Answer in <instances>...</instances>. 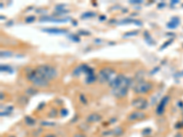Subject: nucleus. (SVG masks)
Wrapping results in <instances>:
<instances>
[{"mask_svg":"<svg viewBox=\"0 0 183 137\" xmlns=\"http://www.w3.org/2000/svg\"><path fill=\"white\" fill-rule=\"evenodd\" d=\"M43 31L49 32V33H56V34L65 33V30H63V29H58V28H48V29H43Z\"/></svg>","mask_w":183,"mask_h":137,"instance_id":"1a4fd4ad","label":"nucleus"},{"mask_svg":"<svg viewBox=\"0 0 183 137\" xmlns=\"http://www.w3.org/2000/svg\"><path fill=\"white\" fill-rule=\"evenodd\" d=\"M133 105L137 108V109H139V110H142V109H145L147 107V101L142 99V98H138L137 100H135L133 102Z\"/></svg>","mask_w":183,"mask_h":137,"instance_id":"423d86ee","label":"nucleus"},{"mask_svg":"<svg viewBox=\"0 0 183 137\" xmlns=\"http://www.w3.org/2000/svg\"><path fill=\"white\" fill-rule=\"evenodd\" d=\"M168 100H169V97H168V96H165V97L161 100L160 104H159L158 107H157V114H159V115H161V114L164 113L165 107H166V105H167Z\"/></svg>","mask_w":183,"mask_h":137,"instance_id":"39448f33","label":"nucleus"},{"mask_svg":"<svg viewBox=\"0 0 183 137\" xmlns=\"http://www.w3.org/2000/svg\"><path fill=\"white\" fill-rule=\"evenodd\" d=\"M34 19H35V18H34V17H29V18H27V19H26V22L30 23L31 21H33Z\"/></svg>","mask_w":183,"mask_h":137,"instance_id":"9b49d317","label":"nucleus"},{"mask_svg":"<svg viewBox=\"0 0 183 137\" xmlns=\"http://www.w3.org/2000/svg\"><path fill=\"white\" fill-rule=\"evenodd\" d=\"M46 137H54L53 135H48V136H46Z\"/></svg>","mask_w":183,"mask_h":137,"instance_id":"f8f14e48","label":"nucleus"},{"mask_svg":"<svg viewBox=\"0 0 183 137\" xmlns=\"http://www.w3.org/2000/svg\"><path fill=\"white\" fill-rule=\"evenodd\" d=\"M145 117V114H142V113H139V112H135L133 114H131L129 115L128 119L130 121H133V120H136V119H142Z\"/></svg>","mask_w":183,"mask_h":137,"instance_id":"6e6552de","label":"nucleus"},{"mask_svg":"<svg viewBox=\"0 0 183 137\" xmlns=\"http://www.w3.org/2000/svg\"><path fill=\"white\" fill-rule=\"evenodd\" d=\"M88 120L91 121V122H96V121L100 120V116H98L97 114H92V115L89 116V119Z\"/></svg>","mask_w":183,"mask_h":137,"instance_id":"9d476101","label":"nucleus"},{"mask_svg":"<svg viewBox=\"0 0 183 137\" xmlns=\"http://www.w3.org/2000/svg\"><path fill=\"white\" fill-rule=\"evenodd\" d=\"M127 91H128L127 88H117L113 90V93L114 96L120 98V97H125L127 93Z\"/></svg>","mask_w":183,"mask_h":137,"instance_id":"0eeeda50","label":"nucleus"},{"mask_svg":"<svg viewBox=\"0 0 183 137\" xmlns=\"http://www.w3.org/2000/svg\"><path fill=\"white\" fill-rule=\"evenodd\" d=\"M35 72L48 81L49 80L53 79L57 74L55 68L50 67V66H40L35 69Z\"/></svg>","mask_w":183,"mask_h":137,"instance_id":"f257e3e1","label":"nucleus"},{"mask_svg":"<svg viewBox=\"0 0 183 137\" xmlns=\"http://www.w3.org/2000/svg\"><path fill=\"white\" fill-rule=\"evenodd\" d=\"M114 71L110 68H104L100 70L99 72V79L101 81V82H107L111 80V78L113 77V74Z\"/></svg>","mask_w":183,"mask_h":137,"instance_id":"7ed1b4c3","label":"nucleus"},{"mask_svg":"<svg viewBox=\"0 0 183 137\" xmlns=\"http://www.w3.org/2000/svg\"><path fill=\"white\" fill-rule=\"evenodd\" d=\"M151 88H152V85L149 84L148 82L141 81L137 84V87L135 88V91L137 93H146L149 90H151Z\"/></svg>","mask_w":183,"mask_h":137,"instance_id":"20e7f679","label":"nucleus"},{"mask_svg":"<svg viewBox=\"0 0 183 137\" xmlns=\"http://www.w3.org/2000/svg\"><path fill=\"white\" fill-rule=\"evenodd\" d=\"M28 79H29V81L32 82V83H34L35 85H37V86H40V87H43V86H46L47 84H48V81H46L45 79H43V78H41L40 75H38L36 72H35V70L33 71V72H31L29 75H28Z\"/></svg>","mask_w":183,"mask_h":137,"instance_id":"f03ea898","label":"nucleus"}]
</instances>
